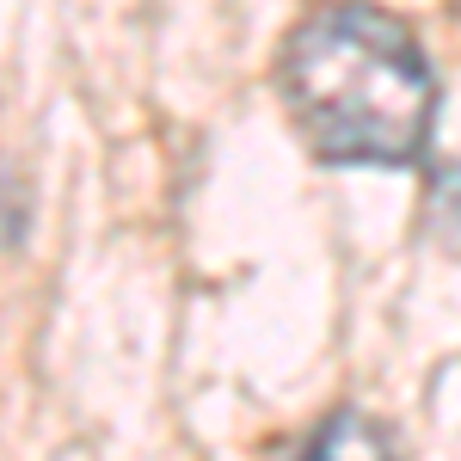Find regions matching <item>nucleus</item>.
<instances>
[{
  "instance_id": "nucleus-1",
  "label": "nucleus",
  "mask_w": 461,
  "mask_h": 461,
  "mask_svg": "<svg viewBox=\"0 0 461 461\" xmlns=\"http://www.w3.org/2000/svg\"><path fill=\"white\" fill-rule=\"evenodd\" d=\"M277 93L326 167H419L430 148V62L375 6H320L284 37Z\"/></svg>"
},
{
  "instance_id": "nucleus-2",
  "label": "nucleus",
  "mask_w": 461,
  "mask_h": 461,
  "mask_svg": "<svg viewBox=\"0 0 461 461\" xmlns=\"http://www.w3.org/2000/svg\"><path fill=\"white\" fill-rule=\"evenodd\" d=\"M314 449L320 456H345V449H363V456H369V449H388V437L369 425V419H357V412H339V419L314 437Z\"/></svg>"
}]
</instances>
